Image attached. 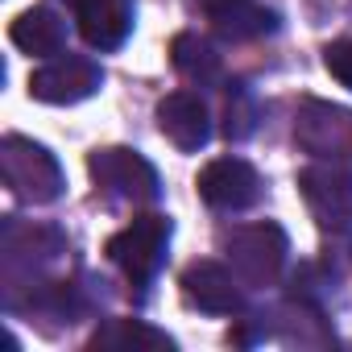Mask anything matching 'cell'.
Segmentation results:
<instances>
[{
  "label": "cell",
  "instance_id": "1",
  "mask_svg": "<svg viewBox=\"0 0 352 352\" xmlns=\"http://www.w3.org/2000/svg\"><path fill=\"white\" fill-rule=\"evenodd\" d=\"M0 179H5V187L21 204H34V208L54 204L67 191L58 157L46 145H38L30 137H17V133H9L0 141Z\"/></svg>",
  "mask_w": 352,
  "mask_h": 352
},
{
  "label": "cell",
  "instance_id": "2",
  "mask_svg": "<svg viewBox=\"0 0 352 352\" xmlns=\"http://www.w3.org/2000/svg\"><path fill=\"white\" fill-rule=\"evenodd\" d=\"M170 232H174L170 216L145 212V216L129 220L120 232H112V236H108V245H104V253H108V261L124 274V282H129V286L145 290V286L162 274V265H166Z\"/></svg>",
  "mask_w": 352,
  "mask_h": 352
},
{
  "label": "cell",
  "instance_id": "3",
  "mask_svg": "<svg viewBox=\"0 0 352 352\" xmlns=\"http://www.w3.org/2000/svg\"><path fill=\"white\" fill-rule=\"evenodd\" d=\"M224 253L228 265L241 274V282L249 286H274L286 270L290 257V241L278 224L261 220V224H236L224 232Z\"/></svg>",
  "mask_w": 352,
  "mask_h": 352
},
{
  "label": "cell",
  "instance_id": "4",
  "mask_svg": "<svg viewBox=\"0 0 352 352\" xmlns=\"http://www.w3.org/2000/svg\"><path fill=\"white\" fill-rule=\"evenodd\" d=\"M87 174L96 191H104L108 199H120V204H153L162 195V183H157V170L149 166V157H141L137 149H124V145H104L87 157Z\"/></svg>",
  "mask_w": 352,
  "mask_h": 352
},
{
  "label": "cell",
  "instance_id": "5",
  "mask_svg": "<svg viewBox=\"0 0 352 352\" xmlns=\"http://www.w3.org/2000/svg\"><path fill=\"white\" fill-rule=\"evenodd\" d=\"M298 191L327 232H352V170L344 162H311L298 170Z\"/></svg>",
  "mask_w": 352,
  "mask_h": 352
},
{
  "label": "cell",
  "instance_id": "6",
  "mask_svg": "<svg viewBox=\"0 0 352 352\" xmlns=\"http://www.w3.org/2000/svg\"><path fill=\"white\" fill-rule=\"evenodd\" d=\"M294 141L315 162H352V108L302 100L294 116Z\"/></svg>",
  "mask_w": 352,
  "mask_h": 352
},
{
  "label": "cell",
  "instance_id": "7",
  "mask_svg": "<svg viewBox=\"0 0 352 352\" xmlns=\"http://www.w3.org/2000/svg\"><path fill=\"white\" fill-rule=\"evenodd\" d=\"M199 199L216 212H245L261 199V174L245 157H216L199 170Z\"/></svg>",
  "mask_w": 352,
  "mask_h": 352
},
{
  "label": "cell",
  "instance_id": "8",
  "mask_svg": "<svg viewBox=\"0 0 352 352\" xmlns=\"http://www.w3.org/2000/svg\"><path fill=\"white\" fill-rule=\"evenodd\" d=\"M100 83H104L100 63H91L83 54H63L30 75V96L42 104H79V100L96 96Z\"/></svg>",
  "mask_w": 352,
  "mask_h": 352
},
{
  "label": "cell",
  "instance_id": "9",
  "mask_svg": "<svg viewBox=\"0 0 352 352\" xmlns=\"http://www.w3.org/2000/svg\"><path fill=\"white\" fill-rule=\"evenodd\" d=\"M183 298L208 315H241L245 311V290H241V274H232L224 261L199 257L183 270L179 278Z\"/></svg>",
  "mask_w": 352,
  "mask_h": 352
},
{
  "label": "cell",
  "instance_id": "10",
  "mask_svg": "<svg viewBox=\"0 0 352 352\" xmlns=\"http://www.w3.org/2000/svg\"><path fill=\"white\" fill-rule=\"evenodd\" d=\"M157 129L183 153H199L212 141V112L195 91H170L157 100Z\"/></svg>",
  "mask_w": 352,
  "mask_h": 352
},
{
  "label": "cell",
  "instance_id": "11",
  "mask_svg": "<svg viewBox=\"0 0 352 352\" xmlns=\"http://www.w3.org/2000/svg\"><path fill=\"white\" fill-rule=\"evenodd\" d=\"M79 34L91 50H120L133 34L137 5L133 0H71Z\"/></svg>",
  "mask_w": 352,
  "mask_h": 352
},
{
  "label": "cell",
  "instance_id": "12",
  "mask_svg": "<svg viewBox=\"0 0 352 352\" xmlns=\"http://www.w3.org/2000/svg\"><path fill=\"white\" fill-rule=\"evenodd\" d=\"M191 5L212 21V30L228 42H253L278 30V13L261 0H191Z\"/></svg>",
  "mask_w": 352,
  "mask_h": 352
},
{
  "label": "cell",
  "instance_id": "13",
  "mask_svg": "<svg viewBox=\"0 0 352 352\" xmlns=\"http://www.w3.org/2000/svg\"><path fill=\"white\" fill-rule=\"evenodd\" d=\"M9 38H13L17 50H25V54H34V58H58V54L67 50V21H63L54 9L38 5V9H25V13L9 25Z\"/></svg>",
  "mask_w": 352,
  "mask_h": 352
},
{
  "label": "cell",
  "instance_id": "14",
  "mask_svg": "<svg viewBox=\"0 0 352 352\" xmlns=\"http://www.w3.org/2000/svg\"><path fill=\"white\" fill-rule=\"evenodd\" d=\"M87 348L91 352H100V348H108V352H170L174 340L145 319H108L91 331Z\"/></svg>",
  "mask_w": 352,
  "mask_h": 352
},
{
  "label": "cell",
  "instance_id": "15",
  "mask_svg": "<svg viewBox=\"0 0 352 352\" xmlns=\"http://www.w3.org/2000/svg\"><path fill=\"white\" fill-rule=\"evenodd\" d=\"M170 58H174V71H179L183 79H191V83H199V87L220 79V54L199 34H179L170 42Z\"/></svg>",
  "mask_w": 352,
  "mask_h": 352
},
{
  "label": "cell",
  "instance_id": "16",
  "mask_svg": "<svg viewBox=\"0 0 352 352\" xmlns=\"http://www.w3.org/2000/svg\"><path fill=\"white\" fill-rule=\"evenodd\" d=\"M253 120H257V112H253L249 91H245L241 83H232L228 104H224V137H228V141H245V137L253 133Z\"/></svg>",
  "mask_w": 352,
  "mask_h": 352
},
{
  "label": "cell",
  "instance_id": "17",
  "mask_svg": "<svg viewBox=\"0 0 352 352\" xmlns=\"http://www.w3.org/2000/svg\"><path fill=\"white\" fill-rule=\"evenodd\" d=\"M323 67H327V75H331L336 83H344V87L352 91V38L331 42V46L323 50Z\"/></svg>",
  "mask_w": 352,
  "mask_h": 352
}]
</instances>
